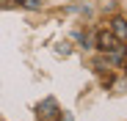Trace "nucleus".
Listing matches in <instances>:
<instances>
[{
  "instance_id": "obj_1",
  "label": "nucleus",
  "mask_w": 127,
  "mask_h": 121,
  "mask_svg": "<svg viewBox=\"0 0 127 121\" xmlns=\"http://www.w3.org/2000/svg\"><path fill=\"white\" fill-rule=\"evenodd\" d=\"M97 47H99L102 52H122V41H119L113 33H108V30H102V33L97 36Z\"/></svg>"
},
{
  "instance_id": "obj_2",
  "label": "nucleus",
  "mask_w": 127,
  "mask_h": 121,
  "mask_svg": "<svg viewBox=\"0 0 127 121\" xmlns=\"http://www.w3.org/2000/svg\"><path fill=\"white\" fill-rule=\"evenodd\" d=\"M111 30H113V36L119 39V41H127V19L116 17L113 22H111Z\"/></svg>"
},
{
  "instance_id": "obj_3",
  "label": "nucleus",
  "mask_w": 127,
  "mask_h": 121,
  "mask_svg": "<svg viewBox=\"0 0 127 121\" xmlns=\"http://www.w3.org/2000/svg\"><path fill=\"white\" fill-rule=\"evenodd\" d=\"M53 113H55V99H44V102L39 105V116L44 121H53Z\"/></svg>"
},
{
  "instance_id": "obj_4",
  "label": "nucleus",
  "mask_w": 127,
  "mask_h": 121,
  "mask_svg": "<svg viewBox=\"0 0 127 121\" xmlns=\"http://www.w3.org/2000/svg\"><path fill=\"white\" fill-rule=\"evenodd\" d=\"M25 8H41V0H19Z\"/></svg>"
}]
</instances>
